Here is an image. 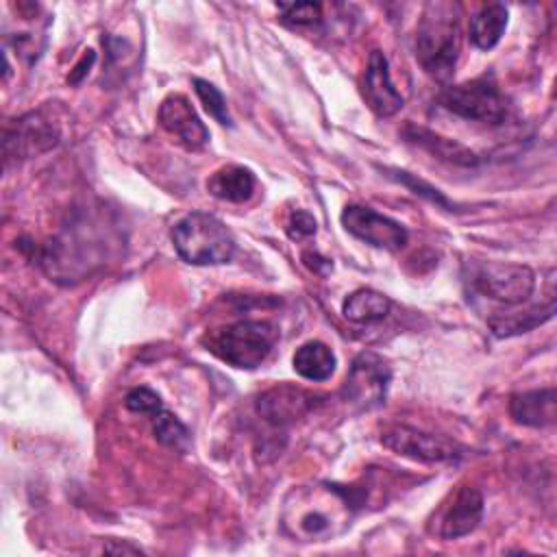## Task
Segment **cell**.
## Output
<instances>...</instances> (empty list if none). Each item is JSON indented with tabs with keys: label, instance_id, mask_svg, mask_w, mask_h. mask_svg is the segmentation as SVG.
I'll use <instances>...</instances> for the list:
<instances>
[{
	"label": "cell",
	"instance_id": "6da1fadb",
	"mask_svg": "<svg viewBox=\"0 0 557 557\" xmlns=\"http://www.w3.org/2000/svg\"><path fill=\"white\" fill-rule=\"evenodd\" d=\"M357 498L335 483L298 485L283 500V531L298 542H324L339 535L352 520Z\"/></svg>",
	"mask_w": 557,
	"mask_h": 557
},
{
	"label": "cell",
	"instance_id": "7a4b0ae2",
	"mask_svg": "<svg viewBox=\"0 0 557 557\" xmlns=\"http://www.w3.org/2000/svg\"><path fill=\"white\" fill-rule=\"evenodd\" d=\"M459 57V4L429 2L416 28V59L422 70L446 81Z\"/></svg>",
	"mask_w": 557,
	"mask_h": 557
},
{
	"label": "cell",
	"instance_id": "3957f363",
	"mask_svg": "<svg viewBox=\"0 0 557 557\" xmlns=\"http://www.w3.org/2000/svg\"><path fill=\"white\" fill-rule=\"evenodd\" d=\"M172 244L178 257L191 265H220L233 259L235 237L215 215L191 211L172 228Z\"/></svg>",
	"mask_w": 557,
	"mask_h": 557
},
{
	"label": "cell",
	"instance_id": "277c9868",
	"mask_svg": "<svg viewBox=\"0 0 557 557\" xmlns=\"http://www.w3.org/2000/svg\"><path fill=\"white\" fill-rule=\"evenodd\" d=\"M278 339V329L270 320H237L228 326L211 331L207 350L224 363L252 370L265 361Z\"/></svg>",
	"mask_w": 557,
	"mask_h": 557
},
{
	"label": "cell",
	"instance_id": "5b68a950",
	"mask_svg": "<svg viewBox=\"0 0 557 557\" xmlns=\"http://www.w3.org/2000/svg\"><path fill=\"white\" fill-rule=\"evenodd\" d=\"M463 274L470 289L509 307L524 302L535 289V272L520 263L470 261L463 265Z\"/></svg>",
	"mask_w": 557,
	"mask_h": 557
},
{
	"label": "cell",
	"instance_id": "8992f818",
	"mask_svg": "<svg viewBox=\"0 0 557 557\" xmlns=\"http://www.w3.org/2000/svg\"><path fill=\"white\" fill-rule=\"evenodd\" d=\"M440 104L470 122L498 126L507 120L509 102L498 85L485 76L459 85H448L440 94Z\"/></svg>",
	"mask_w": 557,
	"mask_h": 557
},
{
	"label": "cell",
	"instance_id": "52a82bcc",
	"mask_svg": "<svg viewBox=\"0 0 557 557\" xmlns=\"http://www.w3.org/2000/svg\"><path fill=\"white\" fill-rule=\"evenodd\" d=\"M61 139L59 126L46 117L44 111H28L15 120H9L2 131L4 163L17 159H33L52 150Z\"/></svg>",
	"mask_w": 557,
	"mask_h": 557
},
{
	"label": "cell",
	"instance_id": "ba28073f",
	"mask_svg": "<svg viewBox=\"0 0 557 557\" xmlns=\"http://www.w3.org/2000/svg\"><path fill=\"white\" fill-rule=\"evenodd\" d=\"M389 379H392V370L381 355L372 350L359 352L352 359V366L346 374V381L342 385V396L355 409L370 411L381 403H385Z\"/></svg>",
	"mask_w": 557,
	"mask_h": 557
},
{
	"label": "cell",
	"instance_id": "9c48e42d",
	"mask_svg": "<svg viewBox=\"0 0 557 557\" xmlns=\"http://www.w3.org/2000/svg\"><path fill=\"white\" fill-rule=\"evenodd\" d=\"M381 444L398 455H405L418 461H450L461 457L463 453V448L446 435L420 431L405 424L385 429L381 433Z\"/></svg>",
	"mask_w": 557,
	"mask_h": 557
},
{
	"label": "cell",
	"instance_id": "30bf717a",
	"mask_svg": "<svg viewBox=\"0 0 557 557\" xmlns=\"http://www.w3.org/2000/svg\"><path fill=\"white\" fill-rule=\"evenodd\" d=\"M339 220L350 235L374 248L400 250L409 239L407 228L400 222L363 205H346Z\"/></svg>",
	"mask_w": 557,
	"mask_h": 557
},
{
	"label": "cell",
	"instance_id": "8fae6325",
	"mask_svg": "<svg viewBox=\"0 0 557 557\" xmlns=\"http://www.w3.org/2000/svg\"><path fill=\"white\" fill-rule=\"evenodd\" d=\"M320 398V394H313L309 389L289 383H278L259 394L255 409L268 424L283 429L313 411L322 403Z\"/></svg>",
	"mask_w": 557,
	"mask_h": 557
},
{
	"label": "cell",
	"instance_id": "7c38bea8",
	"mask_svg": "<svg viewBox=\"0 0 557 557\" xmlns=\"http://www.w3.org/2000/svg\"><path fill=\"white\" fill-rule=\"evenodd\" d=\"M159 124L187 150H200L209 141V131L183 94H170L159 107Z\"/></svg>",
	"mask_w": 557,
	"mask_h": 557
},
{
	"label": "cell",
	"instance_id": "4fadbf2b",
	"mask_svg": "<svg viewBox=\"0 0 557 557\" xmlns=\"http://www.w3.org/2000/svg\"><path fill=\"white\" fill-rule=\"evenodd\" d=\"M361 94L366 104L379 117H392L403 109L405 100L389 76V65L381 50H372L368 57V65L361 81Z\"/></svg>",
	"mask_w": 557,
	"mask_h": 557
},
{
	"label": "cell",
	"instance_id": "5bb4252c",
	"mask_svg": "<svg viewBox=\"0 0 557 557\" xmlns=\"http://www.w3.org/2000/svg\"><path fill=\"white\" fill-rule=\"evenodd\" d=\"M483 518V496L476 487L463 485L453 500L442 509L437 522V535L442 540H457L472 533Z\"/></svg>",
	"mask_w": 557,
	"mask_h": 557
},
{
	"label": "cell",
	"instance_id": "9a60e30c",
	"mask_svg": "<svg viewBox=\"0 0 557 557\" xmlns=\"http://www.w3.org/2000/svg\"><path fill=\"white\" fill-rule=\"evenodd\" d=\"M509 416L513 422L544 429L553 426L557 420V394L555 387H542V389H529L518 392L509 398Z\"/></svg>",
	"mask_w": 557,
	"mask_h": 557
},
{
	"label": "cell",
	"instance_id": "2e32d148",
	"mask_svg": "<svg viewBox=\"0 0 557 557\" xmlns=\"http://www.w3.org/2000/svg\"><path fill=\"white\" fill-rule=\"evenodd\" d=\"M257 178L244 165H222L207 178V191L224 202H246L255 194Z\"/></svg>",
	"mask_w": 557,
	"mask_h": 557
},
{
	"label": "cell",
	"instance_id": "e0dca14e",
	"mask_svg": "<svg viewBox=\"0 0 557 557\" xmlns=\"http://www.w3.org/2000/svg\"><path fill=\"white\" fill-rule=\"evenodd\" d=\"M292 363H294V370L302 379L320 383V381L331 379V374L335 372L337 361H335L333 350L324 342L311 339V342H305L302 346L296 348V352L292 357Z\"/></svg>",
	"mask_w": 557,
	"mask_h": 557
},
{
	"label": "cell",
	"instance_id": "ac0fdd59",
	"mask_svg": "<svg viewBox=\"0 0 557 557\" xmlns=\"http://www.w3.org/2000/svg\"><path fill=\"white\" fill-rule=\"evenodd\" d=\"M507 28V9L500 2H490L483 4L472 17H470V41L479 48V50H490L494 48L503 33Z\"/></svg>",
	"mask_w": 557,
	"mask_h": 557
},
{
	"label": "cell",
	"instance_id": "d6986e66",
	"mask_svg": "<svg viewBox=\"0 0 557 557\" xmlns=\"http://www.w3.org/2000/svg\"><path fill=\"white\" fill-rule=\"evenodd\" d=\"M389 298L376 289H355L350 296H346L344 305H342V313L344 318H348L350 322H359V324H372L383 320L389 313Z\"/></svg>",
	"mask_w": 557,
	"mask_h": 557
},
{
	"label": "cell",
	"instance_id": "ffe728a7",
	"mask_svg": "<svg viewBox=\"0 0 557 557\" xmlns=\"http://www.w3.org/2000/svg\"><path fill=\"white\" fill-rule=\"evenodd\" d=\"M555 313V302H548L546 307H531L527 311H518V313H500L496 311L494 318H490V329L494 331V335L498 337H509V335H518V333H527L533 326L542 324L544 320H550Z\"/></svg>",
	"mask_w": 557,
	"mask_h": 557
},
{
	"label": "cell",
	"instance_id": "44dd1931",
	"mask_svg": "<svg viewBox=\"0 0 557 557\" xmlns=\"http://www.w3.org/2000/svg\"><path fill=\"white\" fill-rule=\"evenodd\" d=\"M407 137H409L411 141H416L418 146L426 148L429 152H433V154L440 157V159H448V161L461 163V165H472V163H476V154H474L472 150H468V148H463L461 144L450 141V139H446V137H442V135H435V133H431V131H426V128L409 126V128H407Z\"/></svg>",
	"mask_w": 557,
	"mask_h": 557
},
{
	"label": "cell",
	"instance_id": "7402d4cb",
	"mask_svg": "<svg viewBox=\"0 0 557 557\" xmlns=\"http://www.w3.org/2000/svg\"><path fill=\"white\" fill-rule=\"evenodd\" d=\"M152 433L163 446L181 450V453H185L191 444L187 426L174 413H170L168 409L152 416Z\"/></svg>",
	"mask_w": 557,
	"mask_h": 557
},
{
	"label": "cell",
	"instance_id": "603a6c76",
	"mask_svg": "<svg viewBox=\"0 0 557 557\" xmlns=\"http://www.w3.org/2000/svg\"><path fill=\"white\" fill-rule=\"evenodd\" d=\"M194 91H196V96L200 98V102H202V107L207 109V113H209L215 122H220V124H224V126H231V124H233V122H231V115H228V109H226V100H224L222 91H220L213 83H209V81H205V78H194Z\"/></svg>",
	"mask_w": 557,
	"mask_h": 557
},
{
	"label": "cell",
	"instance_id": "cb8c5ba5",
	"mask_svg": "<svg viewBox=\"0 0 557 557\" xmlns=\"http://www.w3.org/2000/svg\"><path fill=\"white\" fill-rule=\"evenodd\" d=\"M278 11L294 26H313L322 20V7L315 2H281Z\"/></svg>",
	"mask_w": 557,
	"mask_h": 557
},
{
	"label": "cell",
	"instance_id": "d4e9b609",
	"mask_svg": "<svg viewBox=\"0 0 557 557\" xmlns=\"http://www.w3.org/2000/svg\"><path fill=\"white\" fill-rule=\"evenodd\" d=\"M126 409L135 411V413H144V416H157L159 411H163V403L159 398L157 392L148 389V387H133L126 398H124Z\"/></svg>",
	"mask_w": 557,
	"mask_h": 557
},
{
	"label": "cell",
	"instance_id": "484cf974",
	"mask_svg": "<svg viewBox=\"0 0 557 557\" xmlns=\"http://www.w3.org/2000/svg\"><path fill=\"white\" fill-rule=\"evenodd\" d=\"M394 174V178L398 181V183H403V185H407L409 189H413V194H418V196H424V198H429L431 202H435V205H440V207H444V209H450V202L435 189V187H431V185H426L424 181H420V178H416V176H411L409 172H405V170H392Z\"/></svg>",
	"mask_w": 557,
	"mask_h": 557
},
{
	"label": "cell",
	"instance_id": "4316f807",
	"mask_svg": "<svg viewBox=\"0 0 557 557\" xmlns=\"http://www.w3.org/2000/svg\"><path fill=\"white\" fill-rule=\"evenodd\" d=\"M285 231H287L289 239H296V242H298V239H305V237L315 235L318 224H315V220H313V215H311L309 211L296 209V211L289 213V218H287V222H285Z\"/></svg>",
	"mask_w": 557,
	"mask_h": 557
},
{
	"label": "cell",
	"instance_id": "83f0119b",
	"mask_svg": "<svg viewBox=\"0 0 557 557\" xmlns=\"http://www.w3.org/2000/svg\"><path fill=\"white\" fill-rule=\"evenodd\" d=\"M94 59H96V54L91 52V50H87V54L81 59V63L76 65V72L72 74V83H78V78L85 74V67H89L91 63H94Z\"/></svg>",
	"mask_w": 557,
	"mask_h": 557
}]
</instances>
